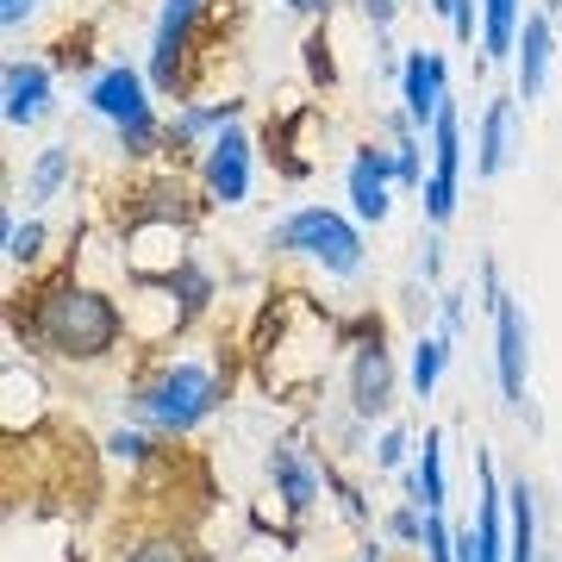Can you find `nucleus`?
Masks as SVG:
<instances>
[{"instance_id": "nucleus-1", "label": "nucleus", "mask_w": 562, "mask_h": 562, "mask_svg": "<svg viewBox=\"0 0 562 562\" xmlns=\"http://www.w3.org/2000/svg\"><path fill=\"white\" fill-rule=\"evenodd\" d=\"M7 344H25V357L63 369H106L125 357L132 319L120 294L81 269H44L25 294L7 301Z\"/></svg>"}, {"instance_id": "nucleus-2", "label": "nucleus", "mask_w": 562, "mask_h": 562, "mask_svg": "<svg viewBox=\"0 0 562 562\" xmlns=\"http://www.w3.org/2000/svg\"><path fill=\"white\" fill-rule=\"evenodd\" d=\"M232 401V362L225 344L213 350H150L125 382V419L157 438H194Z\"/></svg>"}, {"instance_id": "nucleus-3", "label": "nucleus", "mask_w": 562, "mask_h": 562, "mask_svg": "<svg viewBox=\"0 0 562 562\" xmlns=\"http://www.w3.org/2000/svg\"><path fill=\"white\" fill-rule=\"evenodd\" d=\"M262 244H269V257L306 262L325 281H362V269H369V225L350 220V206H288L281 220H269Z\"/></svg>"}, {"instance_id": "nucleus-4", "label": "nucleus", "mask_w": 562, "mask_h": 562, "mask_svg": "<svg viewBox=\"0 0 562 562\" xmlns=\"http://www.w3.org/2000/svg\"><path fill=\"white\" fill-rule=\"evenodd\" d=\"M338 344H344V406L369 425H387L406 382V369L387 350V319L382 313H344Z\"/></svg>"}, {"instance_id": "nucleus-5", "label": "nucleus", "mask_w": 562, "mask_h": 562, "mask_svg": "<svg viewBox=\"0 0 562 562\" xmlns=\"http://www.w3.org/2000/svg\"><path fill=\"white\" fill-rule=\"evenodd\" d=\"M213 13H220V0H157L150 50H144V76L157 88V101H188L201 44L213 38Z\"/></svg>"}, {"instance_id": "nucleus-6", "label": "nucleus", "mask_w": 562, "mask_h": 562, "mask_svg": "<svg viewBox=\"0 0 562 562\" xmlns=\"http://www.w3.org/2000/svg\"><path fill=\"white\" fill-rule=\"evenodd\" d=\"M257 162H262V144L238 120V125H225L188 169H194V188H201V201L213 213H244L250 206V188H257Z\"/></svg>"}, {"instance_id": "nucleus-7", "label": "nucleus", "mask_w": 562, "mask_h": 562, "mask_svg": "<svg viewBox=\"0 0 562 562\" xmlns=\"http://www.w3.org/2000/svg\"><path fill=\"white\" fill-rule=\"evenodd\" d=\"M462 176H469V120H462V106L450 101L431 125V176L419 188V213L425 225H450L462 206Z\"/></svg>"}, {"instance_id": "nucleus-8", "label": "nucleus", "mask_w": 562, "mask_h": 562, "mask_svg": "<svg viewBox=\"0 0 562 562\" xmlns=\"http://www.w3.org/2000/svg\"><path fill=\"white\" fill-rule=\"evenodd\" d=\"M262 475H269V487H276L281 519L306 525L313 513H319V501H325V462H319V450H313L306 431H288V438L269 443Z\"/></svg>"}, {"instance_id": "nucleus-9", "label": "nucleus", "mask_w": 562, "mask_h": 562, "mask_svg": "<svg viewBox=\"0 0 562 562\" xmlns=\"http://www.w3.org/2000/svg\"><path fill=\"white\" fill-rule=\"evenodd\" d=\"M494 382H501L506 413H519L538 431V406H531V313L519 294L494 306Z\"/></svg>"}, {"instance_id": "nucleus-10", "label": "nucleus", "mask_w": 562, "mask_h": 562, "mask_svg": "<svg viewBox=\"0 0 562 562\" xmlns=\"http://www.w3.org/2000/svg\"><path fill=\"white\" fill-rule=\"evenodd\" d=\"M394 194H401V181H394V144L382 132L350 144V162H344V206H350V220L387 225L394 220Z\"/></svg>"}, {"instance_id": "nucleus-11", "label": "nucleus", "mask_w": 562, "mask_h": 562, "mask_svg": "<svg viewBox=\"0 0 562 562\" xmlns=\"http://www.w3.org/2000/svg\"><path fill=\"white\" fill-rule=\"evenodd\" d=\"M457 562H506V475L487 443H475V519L457 525Z\"/></svg>"}, {"instance_id": "nucleus-12", "label": "nucleus", "mask_w": 562, "mask_h": 562, "mask_svg": "<svg viewBox=\"0 0 562 562\" xmlns=\"http://www.w3.org/2000/svg\"><path fill=\"white\" fill-rule=\"evenodd\" d=\"M81 106H88V120L106 125V132L162 113L157 88H150V76H144V63H101L94 76L81 81Z\"/></svg>"}, {"instance_id": "nucleus-13", "label": "nucleus", "mask_w": 562, "mask_h": 562, "mask_svg": "<svg viewBox=\"0 0 562 562\" xmlns=\"http://www.w3.org/2000/svg\"><path fill=\"white\" fill-rule=\"evenodd\" d=\"M194 257V225L181 220H120V269L125 281H162Z\"/></svg>"}, {"instance_id": "nucleus-14", "label": "nucleus", "mask_w": 562, "mask_h": 562, "mask_svg": "<svg viewBox=\"0 0 562 562\" xmlns=\"http://www.w3.org/2000/svg\"><path fill=\"white\" fill-rule=\"evenodd\" d=\"M50 113H57V63L13 50L0 63V120H7V132H38Z\"/></svg>"}, {"instance_id": "nucleus-15", "label": "nucleus", "mask_w": 562, "mask_h": 562, "mask_svg": "<svg viewBox=\"0 0 562 562\" xmlns=\"http://www.w3.org/2000/svg\"><path fill=\"white\" fill-rule=\"evenodd\" d=\"M525 150V106L519 94H487L482 120H475V144H469V157H475V181H501Z\"/></svg>"}, {"instance_id": "nucleus-16", "label": "nucleus", "mask_w": 562, "mask_h": 562, "mask_svg": "<svg viewBox=\"0 0 562 562\" xmlns=\"http://www.w3.org/2000/svg\"><path fill=\"white\" fill-rule=\"evenodd\" d=\"M244 120V101L238 94H220V101H176L169 106V125H162V150H169V162H194L206 150V144L220 138L225 125Z\"/></svg>"}, {"instance_id": "nucleus-17", "label": "nucleus", "mask_w": 562, "mask_h": 562, "mask_svg": "<svg viewBox=\"0 0 562 562\" xmlns=\"http://www.w3.org/2000/svg\"><path fill=\"white\" fill-rule=\"evenodd\" d=\"M450 101H457V94H450V57H443L438 44H413V50H406V69H401V106H406V120L431 138V125H438V113Z\"/></svg>"}, {"instance_id": "nucleus-18", "label": "nucleus", "mask_w": 562, "mask_h": 562, "mask_svg": "<svg viewBox=\"0 0 562 562\" xmlns=\"http://www.w3.org/2000/svg\"><path fill=\"white\" fill-rule=\"evenodd\" d=\"M513 94H519L525 106L538 101L543 88H550V69H557V20L543 13V7H531L519 25V44H513Z\"/></svg>"}, {"instance_id": "nucleus-19", "label": "nucleus", "mask_w": 562, "mask_h": 562, "mask_svg": "<svg viewBox=\"0 0 562 562\" xmlns=\"http://www.w3.org/2000/svg\"><path fill=\"white\" fill-rule=\"evenodd\" d=\"M506 562H543V513H538V482L506 475Z\"/></svg>"}, {"instance_id": "nucleus-20", "label": "nucleus", "mask_w": 562, "mask_h": 562, "mask_svg": "<svg viewBox=\"0 0 562 562\" xmlns=\"http://www.w3.org/2000/svg\"><path fill=\"white\" fill-rule=\"evenodd\" d=\"M69 188H76V144H44V150H32L25 181H20L25 213H50Z\"/></svg>"}, {"instance_id": "nucleus-21", "label": "nucleus", "mask_w": 562, "mask_h": 562, "mask_svg": "<svg viewBox=\"0 0 562 562\" xmlns=\"http://www.w3.org/2000/svg\"><path fill=\"white\" fill-rule=\"evenodd\" d=\"M313 113H319V106H301V113H281V120H269L257 132L262 162H269L281 181H306L313 169H319V157H306V150H301V132L313 125Z\"/></svg>"}, {"instance_id": "nucleus-22", "label": "nucleus", "mask_w": 562, "mask_h": 562, "mask_svg": "<svg viewBox=\"0 0 562 562\" xmlns=\"http://www.w3.org/2000/svg\"><path fill=\"white\" fill-rule=\"evenodd\" d=\"M0 250H7V269L13 276H44V257H50V225H44V213H20L13 201L0 206Z\"/></svg>"}, {"instance_id": "nucleus-23", "label": "nucleus", "mask_w": 562, "mask_h": 562, "mask_svg": "<svg viewBox=\"0 0 562 562\" xmlns=\"http://www.w3.org/2000/svg\"><path fill=\"white\" fill-rule=\"evenodd\" d=\"M401 501H419L425 513H443V506H450V475H443V431L438 425H425L413 469H401Z\"/></svg>"}, {"instance_id": "nucleus-24", "label": "nucleus", "mask_w": 562, "mask_h": 562, "mask_svg": "<svg viewBox=\"0 0 562 562\" xmlns=\"http://www.w3.org/2000/svg\"><path fill=\"white\" fill-rule=\"evenodd\" d=\"M450 357H457V338H443L438 325L413 331V344H406V394H413V401H438Z\"/></svg>"}, {"instance_id": "nucleus-25", "label": "nucleus", "mask_w": 562, "mask_h": 562, "mask_svg": "<svg viewBox=\"0 0 562 562\" xmlns=\"http://www.w3.org/2000/svg\"><path fill=\"white\" fill-rule=\"evenodd\" d=\"M162 288H169V301L181 306L188 331H194V325H201L206 313H213V306H220V269H213V262H206L201 250L181 262V269H169V276H162Z\"/></svg>"}, {"instance_id": "nucleus-26", "label": "nucleus", "mask_w": 562, "mask_h": 562, "mask_svg": "<svg viewBox=\"0 0 562 562\" xmlns=\"http://www.w3.org/2000/svg\"><path fill=\"white\" fill-rule=\"evenodd\" d=\"M525 0H482V63H513V44H519V25H525Z\"/></svg>"}, {"instance_id": "nucleus-27", "label": "nucleus", "mask_w": 562, "mask_h": 562, "mask_svg": "<svg viewBox=\"0 0 562 562\" xmlns=\"http://www.w3.org/2000/svg\"><path fill=\"white\" fill-rule=\"evenodd\" d=\"M101 457L120 462V469H132V475H144V469H150L162 450H157V431H144V425L125 419L120 431H106V438H101Z\"/></svg>"}, {"instance_id": "nucleus-28", "label": "nucleus", "mask_w": 562, "mask_h": 562, "mask_svg": "<svg viewBox=\"0 0 562 562\" xmlns=\"http://www.w3.org/2000/svg\"><path fill=\"white\" fill-rule=\"evenodd\" d=\"M413 457H419V438H413L401 419H387L382 431H375V443H369V469H375V475H401V469H413Z\"/></svg>"}, {"instance_id": "nucleus-29", "label": "nucleus", "mask_w": 562, "mask_h": 562, "mask_svg": "<svg viewBox=\"0 0 562 562\" xmlns=\"http://www.w3.org/2000/svg\"><path fill=\"white\" fill-rule=\"evenodd\" d=\"M113 562H194V543L181 538L176 525H162V531H144V538H132Z\"/></svg>"}, {"instance_id": "nucleus-30", "label": "nucleus", "mask_w": 562, "mask_h": 562, "mask_svg": "<svg viewBox=\"0 0 562 562\" xmlns=\"http://www.w3.org/2000/svg\"><path fill=\"white\" fill-rule=\"evenodd\" d=\"M325 462V494H331V501H338V513H344V525H375V506H369V494H362L357 482H350V475H344V462L338 457H319Z\"/></svg>"}, {"instance_id": "nucleus-31", "label": "nucleus", "mask_w": 562, "mask_h": 562, "mask_svg": "<svg viewBox=\"0 0 562 562\" xmlns=\"http://www.w3.org/2000/svg\"><path fill=\"white\" fill-rule=\"evenodd\" d=\"M375 531H382L401 557H419V543H425V506L419 501H394L382 513V525H375Z\"/></svg>"}, {"instance_id": "nucleus-32", "label": "nucleus", "mask_w": 562, "mask_h": 562, "mask_svg": "<svg viewBox=\"0 0 562 562\" xmlns=\"http://www.w3.org/2000/svg\"><path fill=\"white\" fill-rule=\"evenodd\" d=\"M413 281L443 288V232L438 225H419V244H413Z\"/></svg>"}, {"instance_id": "nucleus-33", "label": "nucleus", "mask_w": 562, "mask_h": 562, "mask_svg": "<svg viewBox=\"0 0 562 562\" xmlns=\"http://www.w3.org/2000/svg\"><path fill=\"white\" fill-rule=\"evenodd\" d=\"M413 562H457V525H450V513H425V543Z\"/></svg>"}, {"instance_id": "nucleus-34", "label": "nucleus", "mask_w": 562, "mask_h": 562, "mask_svg": "<svg viewBox=\"0 0 562 562\" xmlns=\"http://www.w3.org/2000/svg\"><path fill=\"white\" fill-rule=\"evenodd\" d=\"M469 301H475V294H462L457 281H443L438 288V331L443 338L462 344V331H469Z\"/></svg>"}, {"instance_id": "nucleus-35", "label": "nucleus", "mask_w": 562, "mask_h": 562, "mask_svg": "<svg viewBox=\"0 0 562 562\" xmlns=\"http://www.w3.org/2000/svg\"><path fill=\"white\" fill-rule=\"evenodd\" d=\"M506 301V276H501V257L494 250H482L475 257V306H482L487 319H494V306Z\"/></svg>"}, {"instance_id": "nucleus-36", "label": "nucleus", "mask_w": 562, "mask_h": 562, "mask_svg": "<svg viewBox=\"0 0 562 562\" xmlns=\"http://www.w3.org/2000/svg\"><path fill=\"white\" fill-rule=\"evenodd\" d=\"M306 76L319 81V88L338 81V63H331V44H325V20H313V32H306Z\"/></svg>"}, {"instance_id": "nucleus-37", "label": "nucleus", "mask_w": 562, "mask_h": 562, "mask_svg": "<svg viewBox=\"0 0 562 562\" xmlns=\"http://www.w3.org/2000/svg\"><path fill=\"white\" fill-rule=\"evenodd\" d=\"M450 38H457V50H482V0H457V13H450Z\"/></svg>"}, {"instance_id": "nucleus-38", "label": "nucleus", "mask_w": 562, "mask_h": 562, "mask_svg": "<svg viewBox=\"0 0 562 562\" xmlns=\"http://www.w3.org/2000/svg\"><path fill=\"white\" fill-rule=\"evenodd\" d=\"M44 7H50V0H0V32H7V38L32 32V25L44 20Z\"/></svg>"}, {"instance_id": "nucleus-39", "label": "nucleus", "mask_w": 562, "mask_h": 562, "mask_svg": "<svg viewBox=\"0 0 562 562\" xmlns=\"http://www.w3.org/2000/svg\"><path fill=\"white\" fill-rule=\"evenodd\" d=\"M362 25H369V38H387L394 25H401V0H357Z\"/></svg>"}, {"instance_id": "nucleus-40", "label": "nucleus", "mask_w": 562, "mask_h": 562, "mask_svg": "<svg viewBox=\"0 0 562 562\" xmlns=\"http://www.w3.org/2000/svg\"><path fill=\"white\" fill-rule=\"evenodd\" d=\"M288 13H301V20H331L338 13V0H281Z\"/></svg>"}, {"instance_id": "nucleus-41", "label": "nucleus", "mask_w": 562, "mask_h": 562, "mask_svg": "<svg viewBox=\"0 0 562 562\" xmlns=\"http://www.w3.org/2000/svg\"><path fill=\"white\" fill-rule=\"evenodd\" d=\"M425 13H431V20H450V13H457V0H425Z\"/></svg>"}, {"instance_id": "nucleus-42", "label": "nucleus", "mask_w": 562, "mask_h": 562, "mask_svg": "<svg viewBox=\"0 0 562 562\" xmlns=\"http://www.w3.org/2000/svg\"><path fill=\"white\" fill-rule=\"evenodd\" d=\"M543 13H550V20H562V0H538Z\"/></svg>"}]
</instances>
